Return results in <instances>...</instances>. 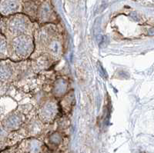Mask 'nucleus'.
I'll return each mask as SVG.
<instances>
[{"mask_svg": "<svg viewBox=\"0 0 154 153\" xmlns=\"http://www.w3.org/2000/svg\"><path fill=\"white\" fill-rule=\"evenodd\" d=\"M13 51L19 57H26L32 49V42L29 37L19 35L15 38L12 42Z\"/></svg>", "mask_w": 154, "mask_h": 153, "instance_id": "nucleus-1", "label": "nucleus"}, {"mask_svg": "<svg viewBox=\"0 0 154 153\" xmlns=\"http://www.w3.org/2000/svg\"><path fill=\"white\" fill-rule=\"evenodd\" d=\"M28 28L26 18L23 16H14L9 19L8 23V29L12 34L20 35L25 32Z\"/></svg>", "mask_w": 154, "mask_h": 153, "instance_id": "nucleus-2", "label": "nucleus"}, {"mask_svg": "<svg viewBox=\"0 0 154 153\" xmlns=\"http://www.w3.org/2000/svg\"><path fill=\"white\" fill-rule=\"evenodd\" d=\"M19 4L17 0H1L0 14L7 16L13 15L19 11Z\"/></svg>", "mask_w": 154, "mask_h": 153, "instance_id": "nucleus-3", "label": "nucleus"}, {"mask_svg": "<svg viewBox=\"0 0 154 153\" xmlns=\"http://www.w3.org/2000/svg\"><path fill=\"white\" fill-rule=\"evenodd\" d=\"M22 122L21 117L17 114H11L3 120V127L5 129H15L20 125Z\"/></svg>", "mask_w": 154, "mask_h": 153, "instance_id": "nucleus-4", "label": "nucleus"}, {"mask_svg": "<svg viewBox=\"0 0 154 153\" xmlns=\"http://www.w3.org/2000/svg\"><path fill=\"white\" fill-rule=\"evenodd\" d=\"M12 69L8 63H0V82H8L12 76Z\"/></svg>", "mask_w": 154, "mask_h": 153, "instance_id": "nucleus-5", "label": "nucleus"}, {"mask_svg": "<svg viewBox=\"0 0 154 153\" xmlns=\"http://www.w3.org/2000/svg\"><path fill=\"white\" fill-rule=\"evenodd\" d=\"M56 112V109L55 105H53V103H49L42 109L41 114L43 119L49 120V119H52L53 116H55Z\"/></svg>", "mask_w": 154, "mask_h": 153, "instance_id": "nucleus-6", "label": "nucleus"}, {"mask_svg": "<svg viewBox=\"0 0 154 153\" xmlns=\"http://www.w3.org/2000/svg\"><path fill=\"white\" fill-rule=\"evenodd\" d=\"M38 16H39V19L42 21H47L50 19L51 16H52V10L49 5L43 4L42 5H41L40 9L38 11Z\"/></svg>", "mask_w": 154, "mask_h": 153, "instance_id": "nucleus-7", "label": "nucleus"}, {"mask_svg": "<svg viewBox=\"0 0 154 153\" xmlns=\"http://www.w3.org/2000/svg\"><path fill=\"white\" fill-rule=\"evenodd\" d=\"M66 83L65 81H58L54 88V92L56 96H62L66 92Z\"/></svg>", "mask_w": 154, "mask_h": 153, "instance_id": "nucleus-8", "label": "nucleus"}, {"mask_svg": "<svg viewBox=\"0 0 154 153\" xmlns=\"http://www.w3.org/2000/svg\"><path fill=\"white\" fill-rule=\"evenodd\" d=\"M7 54V42L5 36L0 33V58L5 57Z\"/></svg>", "mask_w": 154, "mask_h": 153, "instance_id": "nucleus-9", "label": "nucleus"}, {"mask_svg": "<svg viewBox=\"0 0 154 153\" xmlns=\"http://www.w3.org/2000/svg\"><path fill=\"white\" fill-rule=\"evenodd\" d=\"M60 50V46H59V43L58 42H53L52 45H51V51L55 53V54H57Z\"/></svg>", "mask_w": 154, "mask_h": 153, "instance_id": "nucleus-10", "label": "nucleus"}, {"mask_svg": "<svg viewBox=\"0 0 154 153\" xmlns=\"http://www.w3.org/2000/svg\"><path fill=\"white\" fill-rule=\"evenodd\" d=\"M51 141L53 142H60V136L56 133V134L53 135V136H51Z\"/></svg>", "mask_w": 154, "mask_h": 153, "instance_id": "nucleus-11", "label": "nucleus"}]
</instances>
